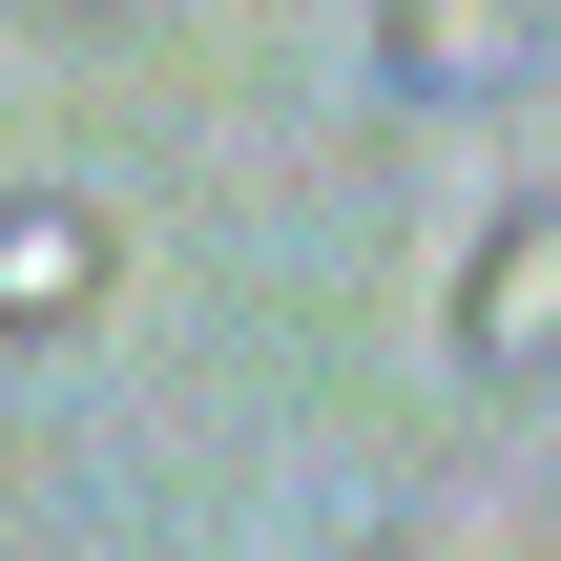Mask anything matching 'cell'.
Instances as JSON below:
<instances>
[{
  "label": "cell",
  "instance_id": "cell-1",
  "mask_svg": "<svg viewBox=\"0 0 561 561\" xmlns=\"http://www.w3.org/2000/svg\"><path fill=\"white\" fill-rule=\"evenodd\" d=\"M437 354H458L479 396H561V187H520V208L458 250V291H437Z\"/></svg>",
  "mask_w": 561,
  "mask_h": 561
},
{
  "label": "cell",
  "instance_id": "cell-2",
  "mask_svg": "<svg viewBox=\"0 0 561 561\" xmlns=\"http://www.w3.org/2000/svg\"><path fill=\"white\" fill-rule=\"evenodd\" d=\"M375 83L396 104H520L541 83V0H375Z\"/></svg>",
  "mask_w": 561,
  "mask_h": 561
},
{
  "label": "cell",
  "instance_id": "cell-3",
  "mask_svg": "<svg viewBox=\"0 0 561 561\" xmlns=\"http://www.w3.org/2000/svg\"><path fill=\"white\" fill-rule=\"evenodd\" d=\"M104 271H125V229H104L83 187H21V229H0V312H21V333H83Z\"/></svg>",
  "mask_w": 561,
  "mask_h": 561
}]
</instances>
